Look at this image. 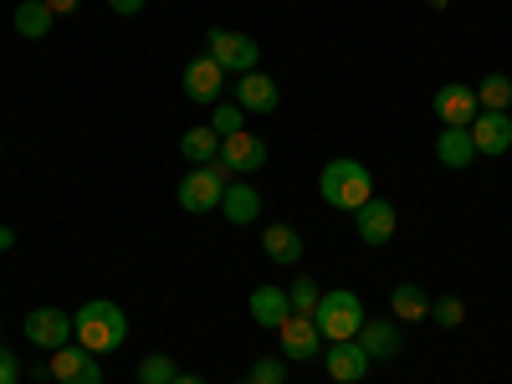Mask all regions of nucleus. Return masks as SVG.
Masks as SVG:
<instances>
[{"label":"nucleus","instance_id":"obj_6","mask_svg":"<svg viewBox=\"0 0 512 384\" xmlns=\"http://www.w3.org/2000/svg\"><path fill=\"white\" fill-rule=\"evenodd\" d=\"M354 231H359L364 246H390L395 231H400V210L384 200V195H374V200H364V205L354 210Z\"/></svg>","mask_w":512,"mask_h":384},{"label":"nucleus","instance_id":"obj_15","mask_svg":"<svg viewBox=\"0 0 512 384\" xmlns=\"http://www.w3.org/2000/svg\"><path fill=\"white\" fill-rule=\"evenodd\" d=\"M236 103H241L246 113H277L282 88H277L267 72H241V77H236Z\"/></svg>","mask_w":512,"mask_h":384},{"label":"nucleus","instance_id":"obj_16","mask_svg":"<svg viewBox=\"0 0 512 384\" xmlns=\"http://www.w3.org/2000/svg\"><path fill=\"white\" fill-rule=\"evenodd\" d=\"M246 308H251L256 328H267V333H277V328H282V323L292 318V303H287V287H272V282H267V287H256Z\"/></svg>","mask_w":512,"mask_h":384},{"label":"nucleus","instance_id":"obj_1","mask_svg":"<svg viewBox=\"0 0 512 384\" xmlns=\"http://www.w3.org/2000/svg\"><path fill=\"white\" fill-rule=\"evenodd\" d=\"M72 344H82L88 354H113L128 344V313L108 297H93L72 313Z\"/></svg>","mask_w":512,"mask_h":384},{"label":"nucleus","instance_id":"obj_24","mask_svg":"<svg viewBox=\"0 0 512 384\" xmlns=\"http://www.w3.org/2000/svg\"><path fill=\"white\" fill-rule=\"evenodd\" d=\"M318 297H323V287H318L313 277H297V282L287 287V303H292V313H297V318H313Z\"/></svg>","mask_w":512,"mask_h":384},{"label":"nucleus","instance_id":"obj_19","mask_svg":"<svg viewBox=\"0 0 512 384\" xmlns=\"http://www.w3.org/2000/svg\"><path fill=\"white\" fill-rule=\"evenodd\" d=\"M262 251H267V262H277V267H297L303 262V236H297L292 226H267L262 231Z\"/></svg>","mask_w":512,"mask_h":384},{"label":"nucleus","instance_id":"obj_13","mask_svg":"<svg viewBox=\"0 0 512 384\" xmlns=\"http://www.w3.org/2000/svg\"><path fill=\"white\" fill-rule=\"evenodd\" d=\"M359 344H364V354H369L374 364H390V359H400V349H405V333H400L395 318H364Z\"/></svg>","mask_w":512,"mask_h":384},{"label":"nucleus","instance_id":"obj_32","mask_svg":"<svg viewBox=\"0 0 512 384\" xmlns=\"http://www.w3.org/2000/svg\"><path fill=\"white\" fill-rule=\"evenodd\" d=\"M47 6H52V16H72V11H77V0H47Z\"/></svg>","mask_w":512,"mask_h":384},{"label":"nucleus","instance_id":"obj_26","mask_svg":"<svg viewBox=\"0 0 512 384\" xmlns=\"http://www.w3.org/2000/svg\"><path fill=\"white\" fill-rule=\"evenodd\" d=\"M246 384H287V359L282 354H262V359L251 364Z\"/></svg>","mask_w":512,"mask_h":384},{"label":"nucleus","instance_id":"obj_34","mask_svg":"<svg viewBox=\"0 0 512 384\" xmlns=\"http://www.w3.org/2000/svg\"><path fill=\"white\" fill-rule=\"evenodd\" d=\"M175 384H205L200 374H175Z\"/></svg>","mask_w":512,"mask_h":384},{"label":"nucleus","instance_id":"obj_18","mask_svg":"<svg viewBox=\"0 0 512 384\" xmlns=\"http://www.w3.org/2000/svg\"><path fill=\"white\" fill-rule=\"evenodd\" d=\"M436 159H441L446 169H466V164H477L472 128H441V139H436Z\"/></svg>","mask_w":512,"mask_h":384},{"label":"nucleus","instance_id":"obj_3","mask_svg":"<svg viewBox=\"0 0 512 384\" xmlns=\"http://www.w3.org/2000/svg\"><path fill=\"white\" fill-rule=\"evenodd\" d=\"M364 318H369V313H364V297H359L354 287L323 292L318 308H313V323H318V333H323V344H344V338H359Z\"/></svg>","mask_w":512,"mask_h":384},{"label":"nucleus","instance_id":"obj_2","mask_svg":"<svg viewBox=\"0 0 512 384\" xmlns=\"http://www.w3.org/2000/svg\"><path fill=\"white\" fill-rule=\"evenodd\" d=\"M318 195H323V205L349 210V216H354L364 200H374V175H369V164H364V159H349V154L328 159L323 175H318Z\"/></svg>","mask_w":512,"mask_h":384},{"label":"nucleus","instance_id":"obj_7","mask_svg":"<svg viewBox=\"0 0 512 384\" xmlns=\"http://www.w3.org/2000/svg\"><path fill=\"white\" fill-rule=\"evenodd\" d=\"M21 328H26V344L47 349V354H57L62 344H72V313H62V308H31Z\"/></svg>","mask_w":512,"mask_h":384},{"label":"nucleus","instance_id":"obj_30","mask_svg":"<svg viewBox=\"0 0 512 384\" xmlns=\"http://www.w3.org/2000/svg\"><path fill=\"white\" fill-rule=\"evenodd\" d=\"M0 384H21V364H16V354L0 344Z\"/></svg>","mask_w":512,"mask_h":384},{"label":"nucleus","instance_id":"obj_17","mask_svg":"<svg viewBox=\"0 0 512 384\" xmlns=\"http://www.w3.org/2000/svg\"><path fill=\"white\" fill-rule=\"evenodd\" d=\"M221 216L231 226H256V221H262V195H256V185L231 180L226 185V200H221Z\"/></svg>","mask_w":512,"mask_h":384},{"label":"nucleus","instance_id":"obj_25","mask_svg":"<svg viewBox=\"0 0 512 384\" xmlns=\"http://www.w3.org/2000/svg\"><path fill=\"white\" fill-rule=\"evenodd\" d=\"M175 359L169 354H149V359H139V384H175Z\"/></svg>","mask_w":512,"mask_h":384},{"label":"nucleus","instance_id":"obj_20","mask_svg":"<svg viewBox=\"0 0 512 384\" xmlns=\"http://www.w3.org/2000/svg\"><path fill=\"white\" fill-rule=\"evenodd\" d=\"M390 313H395V323H420V318H431V297L420 292V282H395Z\"/></svg>","mask_w":512,"mask_h":384},{"label":"nucleus","instance_id":"obj_23","mask_svg":"<svg viewBox=\"0 0 512 384\" xmlns=\"http://www.w3.org/2000/svg\"><path fill=\"white\" fill-rule=\"evenodd\" d=\"M477 103H482V113H507L512 108V77L507 72H487L477 82Z\"/></svg>","mask_w":512,"mask_h":384},{"label":"nucleus","instance_id":"obj_28","mask_svg":"<svg viewBox=\"0 0 512 384\" xmlns=\"http://www.w3.org/2000/svg\"><path fill=\"white\" fill-rule=\"evenodd\" d=\"M431 323L461 328V323H466V303H461V297H431Z\"/></svg>","mask_w":512,"mask_h":384},{"label":"nucleus","instance_id":"obj_10","mask_svg":"<svg viewBox=\"0 0 512 384\" xmlns=\"http://www.w3.org/2000/svg\"><path fill=\"white\" fill-rule=\"evenodd\" d=\"M226 175H236V180H246V175H256V169L267 164V144L256 139V134H231V139H221V159H216Z\"/></svg>","mask_w":512,"mask_h":384},{"label":"nucleus","instance_id":"obj_21","mask_svg":"<svg viewBox=\"0 0 512 384\" xmlns=\"http://www.w3.org/2000/svg\"><path fill=\"white\" fill-rule=\"evenodd\" d=\"M180 154L190 159V169H195V164H216V159H221V134H216L210 123H195V128H185Z\"/></svg>","mask_w":512,"mask_h":384},{"label":"nucleus","instance_id":"obj_22","mask_svg":"<svg viewBox=\"0 0 512 384\" xmlns=\"http://www.w3.org/2000/svg\"><path fill=\"white\" fill-rule=\"evenodd\" d=\"M11 26H16L26 41H41V36H52L57 16H52V6H47V0H21V6H16V16H11Z\"/></svg>","mask_w":512,"mask_h":384},{"label":"nucleus","instance_id":"obj_14","mask_svg":"<svg viewBox=\"0 0 512 384\" xmlns=\"http://www.w3.org/2000/svg\"><path fill=\"white\" fill-rule=\"evenodd\" d=\"M472 144H477V159H502L512 149V113H477Z\"/></svg>","mask_w":512,"mask_h":384},{"label":"nucleus","instance_id":"obj_9","mask_svg":"<svg viewBox=\"0 0 512 384\" xmlns=\"http://www.w3.org/2000/svg\"><path fill=\"white\" fill-rule=\"evenodd\" d=\"M180 88H185V98L190 103H200V108H216L221 103V93H226V72L210 62V57H195V62H185V72H180Z\"/></svg>","mask_w":512,"mask_h":384},{"label":"nucleus","instance_id":"obj_12","mask_svg":"<svg viewBox=\"0 0 512 384\" xmlns=\"http://www.w3.org/2000/svg\"><path fill=\"white\" fill-rule=\"evenodd\" d=\"M277 349H282V359H297V364H308V359H318L323 354V333H318V323L313 318H287L282 328H277Z\"/></svg>","mask_w":512,"mask_h":384},{"label":"nucleus","instance_id":"obj_11","mask_svg":"<svg viewBox=\"0 0 512 384\" xmlns=\"http://www.w3.org/2000/svg\"><path fill=\"white\" fill-rule=\"evenodd\" d=\"M369 354H364V344L359 338H344V344H323V369H328V379L333 384H359L364 374H369Z\"/></svg>","mask_w":512,"mask_h":384},{"label":"nucleus","instance_id":"obj_33","mask_svg":"<svg viewBox=\"0 0 512 384\" xmlns=\"http://www.w3.org/2000/svg\"><path fill=\"white\" fill-rule=\"evenodd\" d=\"M11 246H16V231H11V226H0V251H11Z\"/></svg>","mask_w":512,"mask_h":384},{"label":"nucleus","instance_id":"obj_8","mask_svg":"<svg viewBox=\"0 0 512 384\" xmlns=\"http://www.w3.org/2000/svg\"><path fill=\"white\" fill-rule=\"evenodd\" d=\"M477 113H482V103H477L472 82H441V88H436V118H441V128H472Z\"/></svg>","mask_w":512,"mask_h":384},{"label":"nucleus","instance_id":"obj_35","mask_svg":"<svg viewBox=\"0 0 512 384\" xmlns=\"http://www.w3.org/2000/svg\"><path fill=\"white\" fill-rule=\"evenodd\" d=\"M425 6H431V11H446V0H425Z\"/></svg>","mask_w":512,"mask_h":384},{"label":"nucleus","instance_id":"obj_27","mask_svg":"<svg viewBox=\"0 0 512 384\" xmlns=\"http://www.w3.org/2000/svg\"><path fill=\"white\" fill-rule=\"evenodd\" d=\"M210 128H216L221 139L241 134V128H246V108H241V103H216V113H210Z\"/></svg>","mask_w":512,"mask_h":384},{"label":"nucleus","instance_id":"obj_29","mask_svg":"<svg viewBox=\"0 0 512 384\" xmlns=\"http://www.w3.org/2000/svg\"><path fill=\"white\" fill-rule=\"evenodd\" d=\"M72 384H103V364H98V354L82 359V369L72 374Z\"/></svg>","mask_w":512,"mask_h":384},{"label":"nucleus","instance_id":"obj_36","mask_svg":"<svg viewBox=\"0 0 512 384\" xmlns=\"http://www.w3.org/2000/svg\"><path fill=\"white\" fill-rule=\"evenodd\" d=\"M236 384H246V379H236Z\"/></svg>","mask_w":512,"mask_h":384},{"label":"nucleus","instance_id":"obj_4","mask_svg":"<svg viewBox=\"0 0 512 384\" xmlns=\"http://www.w3.org/2000/svg\"><path fill=\"white\" fill-rule=\"evenodd\" d=\"M226 185H231V175H226L221 164H195L190 175L180 180L175 200H180V210H190V216H210V210H221Z\"/></svg>","mask_w":512,"mask_h":384},{"label":"nucleus","instance_id":"obj_31","mask_svg":"<svg viewBox=\"0 0 512 384\" xmlns=\"http://www.w3.org/2000/svg\"><path fill=\"white\" fill-rule=\"evenodd\" d=\"M144 6H149V0H108V11H113V16H139Z\"/></svg>","mask_w":512,"mask_h":384},{"label":"nucleus","instance_id":"obj_5","mask_svg":"<svg viewBox=\"0 0 512 384\" xmlns=\"http://www.w3.org/2000/svg\"><path fill=\"white\" fill-rule=\"evenodd\" d=\"M205 57L216 62L221 72H256L262 67V47H256L251 36H241V31H226V26H210L205 31Z\"/></svg>","mask_w":512,"mask_h":384}]
</instances>
